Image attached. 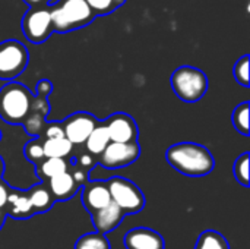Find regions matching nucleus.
I'll use <instances>...</instances> for the list:
<instances>
[{
  "label": "nucleus",
  "mask_w": 250,
  "mask_h": 249,
  "mask_svg": "<svg viewBox=\"0 0 250 249\" xmlns=\"http://www.w3.org/2000/svg\"><path fill=\"white\" fill-rule=\"evenodd\" d=\"M166 160L179 173L190 178L209 175L215 167V160L209 150L196 142H179L166 151Z\"/></svg>",
  "instance_id": "nucleus-1"
},
{
  "label": "nucleus",
  "mask_w": 250,
  "mask_h": 249,
  "mask_svg": "<svg viewBox=\"0 0 250 249\" xmlns=\"http://www.w3.org/2000/svg\"><path fill=\"white\" fill-rule=\"evenodd\" d=\"M34 97L23 84L9 81L0 88V119L9 125H22L32 109Z\"/></svg>",
  "instance_id": "nucleus-2"
},
{
  "label": "nucleus",
  "mask_w": 250,
  "mask_h": 249,
  "mask_svg": "<svg viewBox=\"0 0 250 249\" xmlns=\"http://www.w3.org/2000/svg\"><path fill=\"white\" fill-rule=\"evenodd\" d=\"M54 32H70L88 26L97 16L85 0H59L50 4Z\"/></svg>",
  "instance_id": "nucleus-3"
},
{
  "label": "nucleus",
  "mask_w": 250,
  "mask_h": 249,
  "mask_svg": "<svg viewBox=\"0 0 250 249\" xmlns=\"http://www.w3.org/2000/svg\"><path fill=\"white\" fill-rule=\"evenodd\" d=\"M171 88L177 98L185 103H196L199 101L208 91V78L207 75L193 66H180L177 68L171 78Z\"/></svg>",
  "instance_id": "nucleus-4"
},
{
  "label": "nucleus",
  "mask_w": 250,
  "mask_h": 249,
  "mask_svg": "<svg viewBox=\"0 0 250 249\" xmlns=\"http://www.w3.org/2000/svg\"><path fill=\"white\" fill-rule=\"evenodd\" d=\"M22 32L25 38L32 44H41L47 41L54 32L50 4L31 6L22 18Z\"/></svg>",
  "instance_id": "nucleus-5"
},
{
  "label": "nucleus",
  "mask_w": 250,
  "mask_h": 249,
  "mask_svg": "<svg viewBox=\"0 0 250 249\" xmlns=\"http://www.w3.org/2000/svg\"><path fill=\"white\" fill-rule=\"evenodd\" d=\"M111 201L120 207L125 214L139 213L145 207V197L142 191L132 181L114 176L107 181Z\"/></svg>",
  "instance_id": "nucleus-6"
},
{
  "label": "nucleus",
  "mask_w": 250,
  "mask_h": 249,
  "mask_svg": "<svg viewBox=\"0 0 250 249\" xmlns=\"http://www.w3.org/2000/svg\"><path fill=\"white\" fill-rule=\"evenodd\" d=\"M28 62L29 53L25 44L18 40H4L0 43V79H16L23 73Z\"/></svg>",
  "instance_id": "nucleus-7"
},
{
  "label": "nucleus",
  "mask_w": 250,
  "mask_h": 249,
  "mask_svg": "<svg viewBox=\"0 0 250 249\" xmlns=\"http://www.w3.org/2000/svg\"><path fill=\"white\" fill-rule=\"evenodd\" d=\"M141 156V145L133 142H113L110 141L104 151L97 156V163L104 169H122L135 163Z\"/></svg>",
  "instance_id": "nucleus-8"
},
{
  "label": "nucleus",
  "mask_w": 250,
  "mask_h": 249,
  "mask_svg": "<svg viewBox=\"0 0 250 249\" xmlns=\"http://www.w3.org/2000/svg\"><path fill=\"white\" fill-rule=\"evenodd\" d=\"M63 132L64 136L73 145H82L92 129L98 125V119L86 112H76L67 116L63 122Z\"/></svg>",
  "instance_id": "nucleus-9"
},
{
  "label": "nucleus",
  "mask_w": 250,
  "mask_h": 249,
  "mask_svg": "<svg viewBox=\"0 0 250 249\" xmlns=\"http://www.w3.org/2000/svg\"><path fill=\"white\" fill-rule=\"evenodd\" d=\"M110 141L113 142H133L139 138V128L136 120L127 114L117 112L104 120Z\"/></svg>",
  "instance_id": "nucleus-10"
},
{
  "label": "nucleus",
  "mask_w": 250,
  "mask_h": 249,
  "mask_svg": "<svg viewBox=\"0 0 250 249\" xmlns=\"http://www.w3.org/2000/svg\"><path fill=\"white\" fill-rule=\"evenodd\" d=\"M81 188H82V204L89 214L104 208L111 203L107 181L85 182Z\"/></svg>",
  "instance_id": "nucleus-11"
},
{
  "label": "nucleus",
  "mask_w": 250,
  "mask_h": 249,
  "mask_svg": "<svg viewBox=\"0 0 250 249\" xmlns=\"http://www.w3.org/2000/svg\"><path fill=\"white\" fill-rule=\"evenodd\" d=\"M48 112H50L48 97L35 95L32 109H31L29 114L26 116L25 122L22 123L25 132L31 136H41V134L45 128V123H47Z\"/></svg>",
  "instance_id": "nucleus-12"
},
{
  "label": "nucleus",
  "mask_w": 250,
  "mask_h": 249,
  "mask_svg": "<svg viewBox=\"0 0 250 249\" xmlns=\"http://www.w3.org/2000/svg\"><path fill=\"white\" fill-rule=\"evenodd\" d=\"M126 249H164V239L160 233L148 227H136L125 236Z\"/></svg>",
  "instance_id": "nucleus-13"
},
{
  "label": "nucleus",
  "mask_w": 250,
  "mask_h": 249,
  "mask_svg": "<svg viewBox=\"0 0 250 249\" xmlns=\"http://www.w3.org/2000/svg\"><path fill=\"white\" fill-rule=\"evenodd\" d=\"M45 183H47L54 201H67L81 189V185L76 182V179L73 178L70 170H66L63 173L48 179Z\"/></svg>",
  "instance_id": "nucleus-14"
},
{
  "label": "nucleus",
  "mask_w": 250,
  "mask_h": 249,
  "mask_svg": "<svg viewBox=\"0 0 250 249\" xmlns=\"http://www.w3.org/2000/svg\"><path fill=\"white\" fill-rule=\"evenodd\" d=\"M91 216H92V223H94L95 230L105 235L108 232H113L122 223V220L125 219L126 214L120 210V207L117 204H114L111 201L108 205L92 213Z\"/></svg>",
  "instance_id": "nucleus-15"
},
{
  "label": "nucleus",
  "mask_w": 250,
  "mask_h": 249,
  "mask_svg": "<svg viewBox=\"0 0 250 249\" xmlns=\"http://www.w3.org/2000/svg\"><path fill=\"white\" fill-rule=\"evenodd\" d=\"M3 210L6 214L18 220H25L35 214L26 191H19V189H10Z\"/></svg>",
  "instance_id": "nucleus-16"
},
{
  "label": "nucleus",
  "mask_w": 250,
  "mask_h": 249,
  "mask_svg": "<svg viewBox=\"0 0 250 249\" xmlns=\"http://www.w3.org/2000/svg\"><path fill=\"white\" fill-rule=\"evenodd\" d=\"M26 194L29 197V201H31V205L34 208L35 214L48 211L53 207V204L56 203L45 182L34 185L29 191H26Z\"/></svg>",
  "instance_id": "nucleus-17"
},
{
  "label": "nucleus",
  "mask_w": 250,
  "mask_h": 249,
  "mask_svg": "<svg viewBox=\"0 0 250 249\" xmlns=\"http://www.w3.org/2000/svg\"><path fill=\"white\" fill-rule=\"evenodd\" d=\"M42 139V148L45 157H59V158H67L72 156L73 144L63 135V136H51V138H41Z\"/></svg>",
  "instance_id": "nucleus-18"
},
{
  "label": "nucleus",
  "mask_w": 250,
  "mask_h": 249,
  "mask_svg": "<svg viewBox=\"0 0 250 249\" xmlns=\"http://www.w3.org/2000/svg\"><path fill=\"white\" fill-rule=\"evenodd\" d=\"M69 161L67 158H59V157H45L44 160H41L38 164H35L37 167V176L42 181L47 182L48 179L69 170Z\"/></svg>",
  "instance_id": "nucleus-19"
},
{
  "label": "nucleus",
  "mask_w": 250,
  "mask_h": 249,
  "mask_svg": "<svg viewBox=\"0 0 250 249\" xmlns=\"http://www.w3.org/2000/svg\"><path fill=\"white\" fill-rule=\"evenodd\" d=\"M110 142V136L107 132V128L104 125V122H98V125L92 129V132L88 135V138L85 139V150L92 154V156H100L104 148L108 145Z\"/></svg>",
  "instance_id": "nucleus-20"
},
{
  "label": "nucleus",
  "mask_w": 250,
  "mask_h": 249,
  "mask_svg": "<svg viewBox=\"0 0 250 249\" xmlns=\"http://www.w3.org/2000/svg\"><path fill=\"white\" fill-rule=\"evenodd\" d=\"M195 249H230L226 238L215 230H205L198 238Z\"/></svg>",
  "instance_id": "nucleus-21"
},
{
  "label": "nucleus",
  "mask_w": 250,
  "mask_h": 249,
  "mask_svg": "<svg viewBox=\"0 0 250 249\" xmlns=\"http://www.w3.org/2000/svg\"><path fill=\"white\" fill-rule=\"evenodd\" d=\"M75 249H111V247L104 233L94 232L81 236L75 244Z\"/></svg>",
  "instance_id": "nucleus-22"
},
{
  "label": "nucleus",
  "mask_w": 250,
  "mask_h": 249,
  "mask_svg": "<svg viewBox=\"0 0 250 249\" xmlns=\"http://www.w3.org/2000/svg\"><path fill=\"white\" fill-rule=\"evenodd\" d=\"M249 101H245V103H240L234 112H233V116H231V120H233V126L234 129L248 136L249 135Z\"/></svg>",
  "instance_id": "nucleus-23"
},
{
  "label": "nucleus",
  "mask_w": 250,
  "mask_h": 249,
  "mask_svg": "<svg viewBox=\"0 0 250 249\" xmlns=\"http://www.w3.org/2000/svg\"><path fill=\"white\" fill-rule=\"evenodd\" d=\"M85 1L92 9L95 16H105L117 10L127 0H85Z\"/></svg>",
  "instance_id": "nucleus-24"
},
{
  "label": "nucleus",
  "mask_w": 250,
  "mask_h": 249,
  "mask_svg": "<svg viewBox=\"0 0 250 249\" xmlns=\"http://www.w3.org/2000/svg\"><path fill=\"white\" fill-rule=\"evenodd\" d=\"M23 154L34 164H38L41 160H44L45 156H44L41 136H34L29 142H26V145L23 147Z\"/></svg>",
  "instance_id": "nucleus-25"
},
{
  "label": "nucleus",
  "mask_w": 250,
  "mask_h": 249,
  "mask_svg": "<svg viewBox=\"0 0 250 249\" xmlns=\"http://www.w3.org/2000/svg\"><path fill=\"white\" fill-rule=\"evenodd\" d=\"M233 172H234L236 181L240 185L249 186V153L248 151L237 157V160L234 161Z\"/></svg>",
  "instance_id": "nucleus-26"
},
{
  "label": "nucleus",
  "mask_w": 250,
  "mask_h": 249,
  "mask_svg": "<svg viewBox=\"0 0 250 249\" xmlns=\"http://www.w3.org/2000/svg\"><path fill=\"white\" fill-rule=\"evenodd\" d=\"M249 54H245L242 56L236 65H234V69H233V73H234V79L243 85V87H249Z\"/></svg>",
  "instance_id": "nucleus-27"
},
{
  "label": "nucleus",
  "mask_w": 250,
  "mask_h": 249,
  "mask_svg": "<svg viewBox=\"0 0 250 249\" xmlns=\"http://www.w3.org/2000/svg\"><path fill=\"white\" fill-rule=\"evenodd\" d=\"M53 92V84L48 79H41L37 84L35 88V95H42V97H48Z\"/></svg>",
  "instance_id": "nucleus-28"
},
{
  "label": "nucleus",
  "mask_w": 250,
  "mask_h": 249,
  "mask_svg": "<svg viewBox=\"0 0 250 249\" xmlns=\"http://www.w3.org/2000/svg\"><path fill=\"white\" fill-rule=\"evenodd\" d=\"M10 189L12 188L0 178V208H4V204L7 201V197H9Z\"/></svg>",
  "instance_id": "nucleus-29"
},
{
  "label": "nucleus",
  "mask_w": 250,
  "mask_h": 249,
  "mask_svg": "<svg viewBox=\"0 0 250 249\" xmlns=\"http://www.w3.org/2000/svg\"><path fill=\"white\" fill-rule=\"evenodd\" d=\"M51 0H23V3H26L29 7L31 6H44V4H50Z\"/></svg>",
  "instance_id": "nucleus-30"
},
{
  "label": "nucleus",
  "mask_w": 250,
  "mask_h": 249,
  "mask_svg": "<svg viewBox=\"0 0 250 249\" xmlns=\"http://www.w3.org/2000/svg\"><path fill=\"white\" fill-rule=\"evenodd\" d=\"M6 213H4V210L3 208H0V229H1V226H3V223H4V219H6Z\"/></svg>",
  "instance_id": "nucleus-31"
},
{
  "label": "nucleus",
  "mask_w": 250,
  "mask_h": 249,
  "mask_svg": "<svg viewBox=\"0 0 250 249\" xmlns=\"http://www.w3.org/2000/svg\"><path fill=\"white\" fill-rule=\"evenodd\" d=\"M3 173H4V161H3V158L0 157V178L3 176Z\"/></svg>",
  "instance_id": "nucleus-32"
},
{
  "label": "nucleus",
  "mask_w": 250,
  "mask_h": 249,
  "mask_svg": "<svg viewBox=\"0 0 250 249\" xmlns=\"http://www.w3.org/2000/svg\"><path fill=\"white\" fill-rule=\"evenodd\" d=\"M0 139H1V132H0Z\"/></svg>",
  "instance_id": "nucleus-33"
}]
</instances>
